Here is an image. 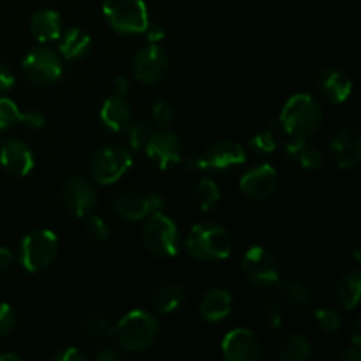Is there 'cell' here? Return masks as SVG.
I'll use <instances>...</instances> for the list:
<instances>
[{"label": "cell", "mask_w": 361, "mask_h": 361, "mask_svg": "<svg viewBox=\"0 0 361 361\" xmlns=\"http://www.w3.org/2000/svg\"><path fill=\"white\" fill-rule=\"evenodd\" d=\"M129 87H130L129 80H127L126 76H118L115 80V83H113V94L126 97L127 92H129Z\"/></svg>", "instance_id": "cell-46"}, {"label": "cell", "mask_w": 361, "mask_h": 361, "mask_svg": "<svg viewBox=\"0 0 361 361\" xmlns=\"http://www.w3.org/2000/svg\"><path fill=\"white\" fill-rule=\"evenodd\" d=\"M221 351L228 361H257L263 358L264 345L256 331L249 328H235L224 335Z\"/></svg>", "instance_id": "cell-12"}, {"label": "cell", "mask_w": 361, "mask_h": 361, "mask_svg": "<svg viewBox=\"0 0 361 361\" xmlns=\"http://www.w3.org/2000/svg\"><path fill=\"white\" fill-rule=\"evenodd\" d=\"M115 324L111 317L104 316V314H92V316L85 317L83 321V331L90 338H109L115 337Z\"/></svg>", "instance_id": "cell-30"}, {"label": "cell", "mask_w": 361, "mask_h": 361, "mask_svg": "<svg viewBox=\"0 0 361 361\" xmlns=\"http://www.w3.org/2000/svg\"><path fill=\"white\" fill-rule=\"evenodd\" d=\"M360 328H361V319L355 321V324H353V335H351V341H353V345H356V348H360L361 345V334H360Z\"/></svg>", "instance_id": "cell-48"}, {"label": "cell", "mask_w": 361, "mask_h": 361, "mask_svg": "<svg viewBox=\"0 0 361 361\" xmlns=\"http://www.w3.org/2000/svg\"><path fill=\"white\" fill-rule=\"evenodd\" d=\"M185 249L190 257L203 263L228 259L233 252V238L226 228L212 222L196 224L189 231Z\"/></svg>", "instance_id": "cell-2"}, {"label": "cell", "mask_w": 361, "mask_h": 361, "mask_svg": "<svg viewBox=\"0 0 361 361\" xmlns=\"http://www.w3.org/2000/svg\"><path fill=\"white\" fill-rule=\"evenodd\" d=\"M145 32L148 35V42H157L159 44V41H162L166 37V30L157 23H148Z\"/></svg>", "instance_id": "cell-44"}, {"label": "cell", "mask_w": 361, "mask_h": 361, "mask_svg": "<svg viewBox=\"0 0 361 361\" xmlns=\"http://www.w3.org/2000/svg\"><path fill=\"white\" fill-rule=\"evenodd\" d=\"M95 360L97 361H122L123 353L118 351L115 348H102L101 351H97L95 355Z\"/></svg>", "instance_id": "cell-43"}, {"label": "cell", "mask_w": 361, "mask_h": 361, "mask_svg": "<svg viewBox=\"0 0 361 361\" xmlns=\"http://www.w3.org/2000/svg\"><path fill=\"white\" fill-rule=\"evenodd\" d=\"M85 231L95 242H108L109 235H111V229H109L108 222L94 214H88L85 217Z\"/></svg>", "instance_id": "cell-35"}, {"label": "cell", "mask_w": 361, "mask_h": 361, "mask_svg": "<svg viewBox=\"0 0 361 361\" xmlns=\"http://www.w3.org/2000/svg\"><path fill=\"white\" fill-rule=\"evenodd\" d=\"M101 122L111 133H126L130 123L134 122L133 109L122 95H109L101 108Z\"/></svg>", "instance_id": "cell-19"}, {"label": "cell", "mask_w": 361, "mask_h": 361, "mask_svg": "<svg viewBox=\"0 0 361 361\" xmlns=\"http://www.w3.org/2000/svg\"><path fill=\"white\" fill-rule=\"evenodd\" d=\"M338 360H341V361H360V360H361V351H360V348H356V345H353V348L345 349V351L342 353L341 356H338Z\"/></svg>", "instance_id": "cell-47"}, {"label": "cell", "mask_w": 361, "mask_h": 361, "mask_svg": "<svg viewBox=\"0 0 361 361\" xmlns=\"http://www.w3.org/2000/svg\"><path fill=\"white\" fill-rule=\"evenodd\" d=\"M30 34L42 44L56 41L62 35V16L53 9L37 11L30 18Z\"/></svg>", "instance_id": "cell-21"}, {"label": "cell", "mask_w": 361, "mask_h": 361, "mask_svg": "<svg viewBox=\"0 0 361 361\" xmlns=\"http://www.w3.org/2000/svg\"><path fill=\"white\" fill-rule=\"evenodd\" d=\"M169 71V56L157 42H148L133 59V74L140 83L157 85Z\"/></svg>", "instance_id": "cell-11"}, {"label": "cell", "mask_w": 361, "mask_h": 361, "mask_svg": "<svg viewBox=\"0 0 361 361\" xmlns=\"http://www.w3.org/2000/svg\"><path fill=\"white\" fill-rule=\"evenodd\" d=\"M21 69L32 85L48 87L60 80L63 74V62L60 53H56L55 49L48 46H37L27 53L21 62Z\"/></svg>", "instance_id": "cell-10"}, {"label": "cell", "mask_w": 361, "mask_h": 361, "mask_svg": "<svg viewBox=\"0 0 361 361\" xmlns=\"http://www.w3.org/2000/svg\"><path fill=\"white\" fill-rule=\"evenodd\" d=\"M316 87L319 94L331 104H342L351 97L353 81L337 67H324L317 73Z\"/></svg>", "instance_id": "cell-18"}, {"label": "cell", "mask_w": 361, "mask_h": 361, "mask_svg": "<svg viewBox=\"0 0 361 361\" xmlns=\"http://www.w3.org/2000/svg\"><path fill=\"white\" fill-rule=\"evenodd\" d=\"M148 159L161 171L171 169L173 166L182 161L183 145L176 134L169 133L168 129H161L159 133H152L147 147H145Z\"/></svg>", "instance_id": "cell-13"}, {"label": "cell", "mask_w": 361, "mask_h": 361, "mask_svg": "<svg viewBox=\"0 0 361 361\" xmlns=\"http://www.w3.org/2000/svg\"><path fill=\"white\" fill-rule=\"evenodd\" d=\"M192 196L201 212H212L221 201V189L212 178H201L194 185Z\"/></svg>", "instance_id": "cell-28"}, {"label": "cell", "mask_w": 361, "mask_h": 361, "mask_svg": "<svg viewBox=\"0 0 361 361\" xmlns=\"http://www.w3.org/2000/svg\"><path fill=\"white\" fill-rule=\"evenodd\" d=\"M247 162V152L240 143L231 140H219L208 145L201 155L187 159L189 171H229Z\"/></svg>", "instance_id": "cell-4"}, {"label": "cell", "mask_w": 361, "mask_h": 361, "mask_svg": "<svg viewBox=\"0 0 361 361\" xmlns=\"http://www.w3.org/2000/svg\"><path fill=\"white\" fill-rule=\"evenodd\" d=\"M13 252L7 247H0V275L6 274L11 267H13Z\"/></svg>", "instance_id": "cell-45"}, {"label": "cell", "mask_w": 361, "mask_h": 361, "mask_svg": "<svg viewBox=\"0 0 361 361\" xmlns=\"http://www.w3.org/2000/svg\"><path fill=\"white\" fill-rule=\"evenodd\" d=\"M286 152L300 168L307 169V171H317L326 164L323 152L317 150L314 145L307 143L305 137H291V141L286 147Z\"/></svg>", "instance_id": "cell-23"}, {"label": "cell", "mask_w": 361, "mask_h": 361, "mask_svg": "<svg viewBox=\"0 0 361 361\" xmlns=\"http://www.w3.org/2000/svg\"><path fill=\"white\" fill-rule=\"evenodd\" d=\"M312 356V345L303 335H289L284 338L279 349V358L282 361H307Z\"/></svg>", "instance_id": "cell-27"}, {"label": "cell", "mask_w": 361, "mask_h": 361, "mask_svg": "<svg viewBox=\"0 0 361 361\" xmlns=\"http://www.w3.org/2000/svg\"><path fill=\"white\" fill-rule=\"evenodd\" d=\"M279 173L270 164H257L240 178V190L252 201H267L277 192Z\"/></svg>", "instance_id": "cell-14"}, {"label": "cell", "mask_w": 361, "mask_h": 361, "mask_svg": "<svg viewBox=\"0 0 361 361\" xmlns=\"http://www.w3.org/2000/svg\"><path fill=\"white\" fill-rule=\"evenodd\" d=\"M185 302V291L178 282H166L159 286L152 295V309L162 316L176 312Z\"/></svg>", "instance_id": "cell-24"}, {"label": "cell", "mask_w": 361, "mask_h": 361, "mask_svg": "<svg viewBox=\"0 0 361 361\" xmlns=\"http://www.w3.org/2000/svg\"><path fill=\"white\" fill-rule=\"evenodd\" d=\"M113 212L116 217L123 219V221H143L150 215V208H148L147 196L137 192H122L113 200L111 203Z\"/></svg>", "instance_id": "cell-22"}, {"label": "cell", "mask_w": 361, "mask_h": 361, "mask_svg": "<svg viewBox=\"0 0 361 361\" xmlns=\"http://www.w3.org/2000/svg\"><path fill=\"white\" fill-rule=\"evenodd\" d=\"M355 259L360 261V238L355 243Z\"/></svg>", "instance_id": "cell-50"}, {"label": "cell", "mask_w": 361, "mask_h": 361, "mask_svg": "<svg viewBox=\"0 0 361 361\" xmlns=\"http://www.w3.org/2000/svg\"><path fill=\"white\" fill-rule=\"evenodd\" d=\"M161 324L154 314L147 310H130L115 324L118 344L129 353H143L159 338Z\"/></svg>", "instance_id": "cell-3"}, {"label": "cell", "mask_w": 361, "mask_h": 361, "mask_svg": "<svg viewBox=\"0 0 361 361\" xmlns=\"http://www.w3.org/2000/svg\"><path fill=\"white\" fill-rule=\"evenodd\" d=\"M279 147V127L267 126L250 137V148L259 154H271Z\"/></svg>", "instance_id": "cell-31"}, {"label": "cell", "mask_w": 361, "mask_h": 361, "mask_svg": "<svg viewBox=\"0 0 361 361\" xmlns=\"http://www.w3.org/2000/svg\"><path fill=\"white\" fill-rule=\"evenodd\" d=\"M129 136H127V141H129L130 152H141L147 147L148 140H150V126L143 120H137V122H133L129 126V129L126 130Z\"/></svg>", "instance_id": "cell-34"}, {"label": "cell", "mask_w": 361, "mask_h": 361, "mask_svg": "<svg viewBox=\"0 0 361 361\" xmlns=\"http://www.w3.org/2000/svg\"><path fill=\"white\" fill-rule=\"evenodd\" d=\"M18 123H23L27 129L39 130L46 126V118L41 111H37V109H28V111L20 113V122Z\"/></svg>", "instance_id": "cell-39"}, {"label": "cell", "mask_w": 361, "mask_h": 361, "mask_svg": "<svg viewBox=\"0 0 361 361\" xmlns=\"http://www.w3.org/2000/svg\"><path fill=\"white\" fill-rule=\"evenodd\" d=\"M20 108L9 97L0 95V130H7L20 122Z\"/></svg>", "instance_id": "cell-36"}, {"label": "cell", "mask_w": 361, "mask_h": 361, "mask_svg": "<svg viewBox=\"0 0 361 361\" xmlns=\"http://www.w3.org/2000/svg\"><path fill=\"white\" fill-rule=\"evenodd\" d=\"M62 200L74 217H87L97 207V192L94 183L83 176H71L62 190Z\"/></svg>", "instance_id": "cell-15"}, {"label": "cell", "mask_w": 361, "mask_h": 361, "mask_svg": "<svg viewBox=\"0 0 361 361\" xmlns=\"http://www.w3.org/2000/svg\"><path fill=\"white\" fill-rule=\"evenodd\" d=\"M148 200V208H150V215L152 214H164L166 210V197L161 196V194H150L147 196Z\"/></svg>", "instance_id": "cell-42"}, {"label": "cell", "mask_w": 361, "mask_h": 361, "mask_svg": "<svg viewBox=\"0 0 361 361\" xmlns=\"http://www.w3.org/2000/svg\"><path fill=\"white\" fill-rule=\"evenodd\" d=\"M335 296H337V303L344 310L356 309L361 296V274L358 270L342 275L341 281L337 282Z\"/></svg>", "instance_id": "cell-26"}, {"label": "cell", "mask_w": 361, "mask_h": 361, "mask_svg": "<svg viewBox=\"0 0 361 361\" xmlns=\"http://www.w3.org/2000/svg\"><path fill=\"white\" fill-rule=\"evenodd\" d=\"M16 328V312L9 303L0 302V338L11 335Z\"/></svg>", "instance_id": "cell-38"}, {"label": "cell", "mask_w": 361, "mask_h": 361, "mask_svg": "<svg viewBox=\"0 0 361 361\" xmlns=\"http://www.w3.org/2000/svg\"><path fill=\"white\" fill-rule=\"evenodd\" d=\"M59 256V238L49 229H34L20 245V261L30 274L44 271L55 263Z\"/></svg>", "instance_id": "cell-5"}, {"label": "cell", "mask_w": 361, "mask_h": 361, "mask_svg": "<svg viewBox=\"0 0 361 361\" xmlns=\"http://www.w3.org/2000/svg\"><path fill=\"white\" fill-rule=\"evenodd\" d=\"M60 56L66 60H80L90 51L92 37L81 28H69L66 34L60 35Z\"/></svg>", "instance_id": "cell-25"}, {"label": "cell", "mask_w": 361, "mask_h": 361, "mask_svg": "<svg viewBox=\"0 0 361 361\" xmlns=\"http://www.w3.org/2000/svg\"><path fill=\"white\" fill-rule=\"evenodd\" d=\"M316 323L319 330L328 337H335L342 331V317L337 310L334 309H317L316 310Z\"/></svg>", "instance_id": "cell-32"}, {"label": "cell", "mask_w": 361, "mask_h": 361, "mask_svg": "<svg viewBox=\"0 0 361 361\" xmlns=\"http://www.w3.org/2000/svg\"><path fill=\"white\" fill-rule=\"evenodd\" d=\"M102 13L109 27L118 34H143L150 23L145 0H104Z\"/></svg>", "instance_id": "cell-7"}, {"label": "cell", "mask_w": 361, "mask_h": 361, "mask_svg": "<svg viewBox=\"0 0 361 361\" xmlns=\"http://www.w3.org/2000/svg\"><path fill=\"white\" fill-rule=\"evenodd\" d=\"M261 317H263V323L267 324L271 330H279L284 323V310H282L281 303L275 302V300H270L263 305V310H261Z\"/></svg>", "instance_id": "cell-37"}, {"label": "cell", "mask_w": 361, "mask_h": 361, "mask_svg": "<svg viewBox=\"0 0 361 361\" xmlns=\"http://www.w3.org/2000/svg\"><path fill=\"white\" fill-rule=\"evenodd\" d=\"M284 296L288 300V303H291L295 309L307 310L314 305V295L310 291L309 286H305L300 281H289L284 286Z\"/></svg>", "instance_id": "cell-29"}, {"label": "cell", "mask_w": 361, "mask_h": 361, "mask_svg": "<svg viewBox=\"0 0 361 361\" xmlns=\"http://www.w3.org/2000/svg\"><path fill=\"white\" fill-rule=\"evenodd\" d=\"M242 274L247 281L259 289H274L281 284V264L274 252L263 245H252L242 257Z\"/></svg>", "instance_id": "cell-8"}, {"label": "cell", "mask_w": 361, "mask_h": 361, "mask_svg": "<svg viewBox=\"0 0 361 361\" xmlns=\"http://www.w3.org/2000/svg\"><path fill=\"white\" fill-rule=\"evenodd\" d=\"M330 155L341 169H353L361 161V136L356 129H341L330 141Z\"/></svg>", "instance_id": "cell-16"}, {"label": "cell", "mask_w": 361, "mask_h": 361, "mask_svg": "<svg viewBox=\"0 0 361 361\" xmlns=\"http://www.w3.org/2000/svg\"><path fill=\"white\" fill-rule=\"evenodd\" d=\"M175 106L168 99H157L152 106V122L159 129H168L175 122Z\"/></svg>", "instance_id": "cell-33"}, {"label": "cell", "mask_w": 361, "mask_h": 361, "mask_svg": "<svg viewBox=\"0 0 361 361\" xmlns=\"http://www.w3.org/2000/svg\"><path fill=\"white\" fill-rule=\"evenodd\" d=\"M143 243L155 257H175L180 247L175 221L166 214H152L143 226Z\"/></svg>", "instance_id": "cell-9"}, {"label": "cell", "mask_w": 361, "mask_h": 361, "mask_svg": "<svg viewBox=\"0 0 361 361\" xmlns=\"http://www.w3.org/2000/svg\"><path fill=\"white\" fill-rule=\"evenodd\" d=\"M133 166V154L122 145L109 143L97 148L90 159V175L99 185L116 183Z\"/></svg>", "instance_id": "cell-6"}, {"label": "cell", "mask_w": 361, "mask_h": 361, "mask_svg": "<svg viewBox=\"0 0 361 361\" xmlns=\"http://www.w3.org/2000/svg\"><path fill=\"white\" fill-rule=\"evenodd\" d=\"M14 85V74L6 63H0V94L11 90Z\"/></svg>", "instance_id": "cell-41"}, {"label": "cell", "mask_w": 361, "mask_h": 361, "mask_svg": "<svg viewBox=\"0 0 361 361\" xmlns=\"http://www.w3.org/2000/svg\"><path fill=\"white\" fill-rule=\"evenodd\" d=\"M0 361H21V356L16 355V353H2Z\"/></svg>", "instance_id": "cell-49"}, {"label": "cell", "mask_w": 361, "mask_h": 361, "mask_svg": "<svg viewBox=\"0 0 361 361\" xmlns=\"http://www.w3.org/2000/svg\"><path fill=\"white\" fill-rule=\"evenodd\" d=\"M233 296L222 288H214L203 296L200 303V316L207 323H221L231 314Z\"/></svg>", "instance_id": "cell-20"}, {"label": "cell", "mask_w": 361, "mask_h": 361, "mask_svg": "<svg viewBox=\"0 0 361 361\" xmlns=\"http://www.w3.org/2000/svg\"><path fill=\"white\" fill-rule=\"evenodd\" d=\"M0 164L9 175L23 178L34 171L35 159L32 148L25 141L13 137V140H7L0 148Z\"/></svg>", "instance_id": "cell-17"}, {"label": "cell", "mask_w": 361, "mask_h": 361, "mask_svg": "<svg viewBox=\"0 0 361 361\" xmlns=\"http://www.w3.org/2000/svg\"><path fill=\"white\" fill-rule=\"evenodd\" d=\"M53 360L55 361H87L88 356L85 355L83 351H80L78 348H67V349H62L60 353H56V355L53 356Z\"/></svg>", "instance_id": "cell-40"}, {"label": "cell", "mask_w": 361, "mask_h": 361, "mask_svg": "<svg viewBox=\"0 0 361 361\" xmlns=\"http://www.w3.org/2000/svg\"><path fill=\"white\" fill-rule=\"evenodd\" d=\"M323 108L310 94H296L286 101L281 111V129L291 137H309L321 127Z\"/></svg>", "instance_id": "cell-1"}]
</instances>
